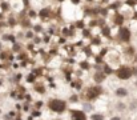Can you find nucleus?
<instances>
[{
    "label": "nucleus",
    "mask_w": 137,
    "mask_h": 120,
    "mask_svg": "<svg viewBox=\"0 0 137 120\" xmlns=\"http://www.w3.org/2000/svg\"><path fill=\"white\" fill-rule=\"evenodd\" d=\"M65 103L63 100H51L49 102V108L55 112H64L65 111Z\"/></svg>",
    "instance_id": "f257e3e1"
},
{
    "label": "nucleus",
    "mask_w": 137,
    "mask_h": 120,
    "mask_svg": "<svg viewBox=\"0 0 137 120\" xmlns=\"http://www.w3.org/2000/svg\"><path fill=\"white\" fill-rule=\"evenodd\" d=\"M133 75V69L128 68V67H121L119 71H117V76L120 77V79H129Z\"/></svg>",
    "instance_id": "f03ea898"
},
{
    "label": "nucleus",
    "mask_w": 137,
    "mask_h": 120,
    "mask_svg": "<svg viewBox=\"0 0 137 120\" xmlns=\"http://www.w3.org/2000/svg\"><path fill=\"white\" fill-rule=\"evenodd\" d=\"M119 36L123 41H129V39H131V31L128 28H125V27H121L119 29Z\"/></svg>",
    "instance_id": "7ed1b4c3"
},
{
    "label": "nucleus",
    "mask_w": 137,
    "mask_h": 120,
    "mask_svg": "<svg viewBox=\"0 0 137 120\" xmlns=\"http://www.w3.org/2000/svg\"><path fill=\"white\" fill-rule=\"evenodd\" d=\"M100 94H101V90H100V88L91 87V88H88V91H87V98H88V99H96Z\"/></svg>",
    "instance_id": "20e7f679"
},
{
    "label": "nucleus",
    "mask_w": 137,
    "mask_h": 120,
    "mask_svg": "<svg viewBox=\"0 0 137 120\" xmlns=\"http://www.w3.org/2000/svg\"><path fill=\"white\" fill-rule=\"evenodd\" d=\"M72 116H73V120H87V116L81 111H73Z\"/></svg>",
    "instance_id": "39448f33"
},
{
    "label": "nucleus",
    "mask_w": 137,
    "mask_h": 120,
    "mask_svg": "<svg viewBox=\"0 0 137 120\" xmlns=\"http://www.w3.org/2000/svg\"><path fill=\"white\" fill-rule=\"evenodd\" d=\"M93 77H95V82L101 83V82H104V79H105V73H103V72H96Z\"/></svg>",
    "instance_id": "423d86ee"
},
{
    "label": "nucleus",
    "mask_w": 137,
    "mask_h": 120,
    "mask_svg": "<svg viewBox=\"0 0 137 120\" xmlns=\"http://www.w3.org/2000/svg\"><path fill=\"white\" fill-rule=\"evenodd\" d=\"M116 95L117 96H127L128 91L125 90V88H117V90H116Z\"/></svg>",
    "instance_id": "0eeeda50"
},
{
    "label": "nucleus",
    "mask_w": 137,
    "mask_h": 120,
    "mask_svg": "<svg viewBox=\"0 0 137 120\" xmlns=\"http://www.w3.org/2000/svg\"><path fill=\"white\" fill-rule=\"evenodd\" d=\"M48 15H49V12L47 9H41L40 11V16H41V19H47L48 17Z\"/></svg>",
    "instance_id": "6e6552de"
},
{
    "label": "nucleus",
    "mask_w": 137,
    "mask_h": 120,
    "mask_svg": "<svg viewBox=\"0 0 137 120\" xmlns=\"http://www.w3.org/2000/svg\"><path fill=\"white\" fill-rule=\"evenodd\" d=\"M123 21H124V17L121 16V15H117L116 16V24H121Z\"/></svg>",
    "instance_id": "1a4fd4ad"
},
{
    "label": "nucleus",
    "mask_w": 137,
    "mask_h": 120,
    "mask_svg": "<svg viewBox=\"0 0 137 120\" xmlns=\"http://www.w3.org/2000/svg\"><path fill=\"white\" fill-rule=\"evenodd\" d=\"M104 118H103V115H92V120H103Z\"/></svg>",
    "instance_id": "9d476101"
},
{
    "label": "nucleus",
    "mask_w": 137,
    "mask_h": 120,
    "mask_svg": "<svg viewBox=\"0 0 137 120\" xmlns=\"http://www.w3.org/2000/svg\"><path fill=\"white\" fill-rule=\"evenodd\" d=\"M103 33L105 35V36H109V35H111V29L107 28V27H104V28H103Z\"/></svg>",
    "instance_id": "9b49d317"
},
{
    "label": "nucleus",
    "mask_w": 137,
    "mask_h": 120,
    "mask_svg": "<svg viewBox=\"0 0 137 120\" xmlns=\"http://www.w3.org/2000/svg\"><path fill=\"white\" fill-rule=\"evenodd\" d=\"M8 8H9V5L7 4V3H3V4H1V9H3V11H7Z\"/></svg>",
    "instance_id": "f8f14e48"
},
{
    "label": "nucleus",
    "mask_w": 137,
    "mask_h": 120,
    "mask_svg": "<svg viewBox=\"0 0 137 120\" xmlns=\"http://www.w3.org/2000/svg\"><path fill=\"white\" fill-rule=\"evenodd\" d=\"M104 71H105V73H112V68H111V67H108V65H105Z\"/></svg>",
    "instance_id": "ddd939ff"
},
{
    "label": "nucleus",
    "mask_w": 137,
    "mask_h": 120,
    "mask_svg": "<svg viewBox=\"0 0 137 120\" xmlns=\"http://www.w3.org/2000/svg\"><path fill=\"white\" fill-rule=\"evenodd\" d=\"M80 65H81V68H84V69H88V68H89V64L85 63V61H84V63H81Z\"/></svg>",
    "instance_id": "4468645a"
},
{
    "label": "nucleus",
    "mask_w": 137,
    "mask_h": 120,
    "mask_svg": "<svg viewBox=\"0 0 137 120\" xmlns=\"http://www.w3.org/2000/svg\"><path fill=\"white\" fill-rule=\"evenodd\" d=\"M27 80H28V82H29V83H32V82H33V80H35V76H33V75H29L28 77H27Z\"/></svg>",
    "instance_id": "2eb2a0df"
},
{
    "label": "nucleus",
    "mask_w": 137,
    "mask_h": 120,
    "mask_svg": "<svg viewBox=\"0 0 137 120\" xmlns=\"http://www.w3.org/2000/svg\"><path fill=\"white\" fill-rule=\"evenodd\" d=\"M127 4H128V5H135V0H128Z\"/></svg>",
    "instance_id": "dca6fc26"
},
{
    "label": "nucleus",
    "mask_w": 137,
    "mask_h": 120,
    "mask_svg": "<svg viewBox=\"0 0 137 120\" xmlns=\"http://www.w3.org/2000/svg\"><path fill=\"white\" fill-rule=\"evenodd\" d=\"M5 39H7V40H11V41H13V43H15V37H13V36H5Z\"/></svg>",
    "instance_id": "f3484780"
},
{
    "label": "nucleus",
    "mask_w": 137,
    "mask_h": 120,
    "mask_svg": "<svg viewBox=\"0 0 137 120\" xmlns=\"http://www.w3.org/2000/svg\"><path fill=\"white\" fill-rule=\"evenodd\" d=\"M29 16H31V17L36 16V12H35V11H31V12H29Z\"/></svg>",
    "instance_id": "a211bd4d"
},
{
    "label": "nucleus",
    "mask_w": 137,
    "mask_h": 120,
    "mask_svg": "<svg viewBox=\"0 0 137 120\" xmlns=\"http://www.w3.org/2000/svg\"><path fill=\"white\" fill-rule=\"evenodd\" d=\"M77 27H79V28H83V27H84L83 21H79V23H77Z\"/></svg>",
    "instance_id": "6ab92c4d"
},
{
    "label": "nucleus",
    "mask_w": 137,
    "mask_h": 120,
    "mask_svg": "<svg viewBox=\"0 0 137 120\" xmlns=\"http://www.w3.org/2000/svg\"><path fill=\"white\" fill-rule=\"evenodd\" d=\"M35 29H36L37 32H40V31H41V27H40V25H36V27H35Z\"/></svg>",
    "instance_id": "aec40b11"
},
{
    "label": "nucleus",
    "mask_w": 137,
    "mask_h": 120,
    "mask_svg": "<svg viewBox=\"0 0 137 120\" xmlns=\"http://www.w3.org/2000/svg\"><path fill=\"white\" fill-rule=\"evenodd\" d=\"M33 116H40V112H39V111H35V112H33Z\"/></svg>",
    "instance_id": "412c9836"
},
{
    "label": "nucleus",
    "mask_w": 137,
    "mask_h": 120,
    "mask_svg": "<svg viewBox=\"0 0 137 120\" xmlns=\"http://www.w3.org/2000/svg\"><path fill=\"white\" fill-rule=\"evenodd\" d=\"M111 120H121V119H120V118H119V116H115V118H112V119H111Z\"/></svg>",
    "instance_id": "4be33fe9"
},
{
    "label": "nucleus",
    "mask_w": 137,
    "mask_h": 120,
    "mask_svg": "<svg viewBox=\"0 0 137 120\" xmlns=\"http://www.w3.org/2000/svg\"><path fill=\"white\" fill-rule=\"evenodd\" d=\"M85 52H87V53H88V55H91V53H92L91 51H89V48H87V49H85Z\"/></svg>",
    "instance_id": "5701e85b"
},
{
    "label": "nucleus",
    "mask_w": 137,
    "mask_h": 120,
    "mask_svg": "<svg viewBox=\"0 0 137 120\" xmlns=\"http://www.w3.org/2000/svg\"><path fill=\"white\" fill-rule=\"evenodd\" d=\"M133 73H136V75H137V68H135V69H133Z\"/></svg>",
    "instance_id": "b1692460"
},
{
    "label": "nucleus",
    "mask_w": 137,
    "mask_h": 120,
    "mask_svg": "<svg viewBox=\"0 0 137 120\" xmlns=\"http://www.w3.org/2000/svg\"><path fill=\"white\" fill-rule=\"evenodd\" d=\"M135 19H136V20H137V12L135 13Z\"/></svg>",
    "instance_id": "393cba45"
},
{
    "label": "nucleus",
    "mask_w": 137,
    "mask_h": 120,
    "mask_svg": "<svg viewBox=\"0 0 137 120\" xmlns=\"http://www.w3.org/2000/svg\"><path fill=\"white\" fill-rule=\"evenodd\" d=\"M0 51H1V43H0Z\"/></svg>",
    "instance_id": "a878e982"
},
{
    "label": "nucleus",
    "mask_w": 137,
    "mask_h": 120,
    "mask_svg": "<svg viewBox=\"0 0 137 120\" xmlns=\"http://www.w3.org/2000/svg\"><path fill=\"white\" fill-rule=\"evenodd\" d=\"M0 86H1V80H0Z\"/></svg>",
    "instance_id": "bb28decb"
},
{
    "label": "nucleus",
    "mask_w": 137,
    "mask_h": 120,
    "mask_svg": "<svg viewBox=\"0 0 137 120\" xmlns=\"http://www.w3.org/2000/svg\"><path fill=\"white\" fill-rule=\"evenodd\" d=\"M88 1H91V0H88Z\"/></svg>",
    "instance_id": "cd10ccee"
},
{
    "label": "nucleus",
    "mask_w": 137,
    "mask_h": 120,
    "mask_svg": "<svg viewBox=\"0 0 137 120\" xmlns=\"http://www.w3.org/2000/svg\"><path fill=\"white\" fill-rule=\"evenodd\" d=\"M60 1H63V0H60Z\"/></svg>",
    "instance_id": "c85d7f7f"
},
{
    "label": "nucleus",
    "mask_w": 137,
    "mask_h": 120,
    "mask_svg": "<svg viewBox=\"0 0 137 120\" xmlns=\"http://www.w3.org/2000/svg\"><path fill=\"white\" fill-rule=\"evenodd\" d=\"M135 1H137V0H135Z\"/></svg>",
    "instance_id": "c756f323"
},
{
    "label": "nucleus",
    "mask_w": 137,
    "mask_h": 120,
    "mask_svg": "<svg viewBox=\"0 0 137 120\" xmlns=\"http://www.w3.org/2000/svg\"><path fill=\"white\" fill-rule=\"evenodd\" d=\"M0 112H1V111H0Z\"/></svg>",
    "instance_id": "7c9ffc66"
}]
</instances>
